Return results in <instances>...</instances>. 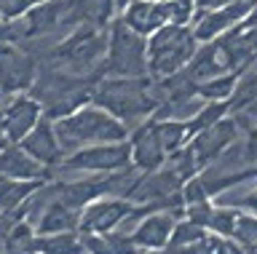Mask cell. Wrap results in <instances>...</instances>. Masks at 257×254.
Wrapping results in <instances>:
<instances>
[{
    "label": "cell",
    "mask_w": 257,
    "mask_h": 254,
    "mask_svg": "<svg viewBox=\"0 0 257 254\" xmlns=\"http://www.w3.org/2000/svg\"><path fill=\"white\" fill-rule=\"evenodd\" d=\"M238 27H241V30H252V27H257V3H254V9L249 11V17H246L244 22H241Z\"/></svg>",
    "instance_id": "cell-32"
},
{
    "label": "cell",
    "mask_w": 257,
    "mask_h": 254,
    "mask_svg": "<svg viewBox=\"0 0 257 254\" xmlns=\"http://www.w3.org/2000/svg\"><path fill=\"white\" fill-rule=\"evenodd\" d=\"M128 142H132V163L145 174L158 171L169 161V153L161 145V137L156 131V121L153 118L145 121L142 126H137L132 131V137H128Z\"/></svg>",
    "instance_id": "cell-12"
},
{
    "label": "cell",
    "mask_w": 257,
    "mask_h": 254,
    "mask_svg": "<svg viewBox=\"0 0 257 254\" xmlns=\"http://www.w3.org/2000/svg\"><path fill=\"white\" fill-rule=\"evenodd\" d=\"M238 209L233 206H214L212 211V219H209V233H217L222 238H233V230H236V222H238Z\"/></svg>",
    "instance_id": "cell-24"
},
{
    "label": "cell",
    "mask_w": 257,
    "mask_h": 254,
    "mask_svg": "<svg viewBox=\"0 0 257 254\" xmlns=\"http://www.w3.org/2000/svg\"><path fill=\"white\" fill-rule=\"evenodd\" d=\"M120 19H123L134 33H140L145 38L158 33L161 27L172 25V22H169V6L161 3V0H132V3L120 11Z\"/></svg>",
    "instance_id": "cell-14"
},
{
    "label": "cell",
    "mask_w": 257,
    "mask_h": 254,
    "mask_svg": "<svg viewBox=\"0 0 257 254\" xmlns=\"http://www.w3.org/2000/svg\"><path fill=\"white\" fill-rule=\"evenodd\" d=\"M91 102L96 107L107 110L128 129H137L145 121H150L158 110V99L153 94V78H102L94 86Z\"/></svg>",
    "instance_id": "cell-1"
},
{
    "label": "cell",
    "mask_w": 257,
    "mask_h": 254,
    "mask_svg": "<svg viewBox=\"0 0 257 254\" xmlns=\"http://www.w3.org/2000/svg\"><path fill=\"white\" fill-rule=\"evenodd\" d=\"M198 38L190 25H166L148 38V73L166 78L185 70L198 51Z\"/></svg>",
    "instance_id": "cell-3"
},
{
    "label": "cell",
    "mask_w": 257,
    "mask_h": 254,
    "mask_svg": "<svg viewBox=\"0 0 257 254\" xmlns=\"http://www.w3.org/2000/svg\"><path fill=\"white\" fill-rule=\"evenodd\" d=\"M118 0H75V22L94 27H110Z\"/></svg>",
    "instance_id": "cell-17"
},
{
    "label": "cell",
    "mask_w": 257,
    "mask_h": 254,
    "mask_svg": "<svg viewBox=\"0 0 257 254\" xmlns=\"http://www.w3.org/2000/svg\"><path fill=\"white\" fill-rule=\"evenodd\" d=\"M246 254H257V243H252V246H246Z\"/></svg>",
    "instance_id": "cell-33"
},
{
    "label": "cell",
    "mask_w": 257,
    "mask_h": 254,
    "mask_svg": "<svg viewBox=\"0 0 257 254\" xmlns=\"http://www.w3.org/2000/svg\"><path fill=\"white\" fill-rule=\"evenodd\" d=\"M38 251L40 254H86L83 233L80 230H67V233L40 235Z\"/></svg>",
    "instance_id": "cell-19"
},
{
    "label": "cell",
    "mask_w": 257,
    "mask_h": 254,
    "mask_svg": "<svg viewBox=\"0 0 257 254\" xmlns=\"http://www.w3.org/2000/svg\"><path fill=\"white\" fill-rule=\"evenodd\" d=\"M228 115H230V105H228V102H206V105L188 121L190 139L196 137V134H201L204 129H209V126L220 123L222 118H228Z\"/></svg>",
    "instance_id": "cell-22"
},
{
    "label": "cell",
    "mask_w": 257,
    "mask_h": 254,
    "mask_svg": "<svg viewBox=\"0 0 257 254\" xmlns=\"http://www.w3.org/2000/svg\"><path fill=\"white\" fill-rule=\"evenodd\" d=\"M132 198H115L104 195L96 198L80 211V233H110L123 225V219L134 211Z\"/></svg>",
    "instance_id": "cell-9"
},
{
    "label": "cell",
    "mask_w": 257,
    "mask_h": 254,
    "mask_svg": "<svg viewBox=\"0 0 257 254\" xmlns=\"http://www.w3.org/2000/svg\"><path fill=\"white\" fill-rule=\"evenodd\" d=\"M254 99H257V67H249V70H244V73L238 75L236 91H233V97L228 99L230 115L238 113V110H244V107H249Z\"/></svg>",
    "instance_id": "cell-23"
},
{
    "label": "cell",
    "mask_w": 257,
    "mask_h": 254,
    "mask_svg": "<svg viewBox=\"0 0 257 254\" xmlns=\"http://www.w3.org/2000/svg\"><path fill=\"white\" fill-rule=\"evenodd\" d=\"M134 254H140V251H134Z\"/></svg>",
    "instance_id": "cell-38"
},
{
    "label": "cell",
    "mask_w": 257,
    "mask_h": 254,
    "mask_svg": "<svg viewBox=\"0 0 257 254\" xmlns=\"http://www.w3.org/2000/svg\"><path fill=\"white\" fill-rule=\"evenodd\" d=\"M233 241H236L238 246H244V249L257 243V214H249V211L238 214L236 230H233Z\"/></svg>",
    "instance_id": "cell-26"
},
{
    "label": "cell",
    "mask_w": 257,
    "mask_h": 254,
    "mask_svg": "<svg viewBox=\"0 0 257 254\" xmlns=\"http://www.w3.org/2000/svg\"><path fill=\"white\" fill-rule=\"evenodd\" d=\"M254 3L257 0H233V3L222 6V9H214V11H196L193 33H196L198 43L217 41L220 35L230 33L233 27H238L249 17V11L254 9Z\"/></svg>",
    "instance_id": "cell-8"
},
{
    "label": "cell",
    "mask_w": 257,
    "mask_h": 254,
    "mask_svg": "<svg viewBox=\"0 0 257 254\" xmlns=\"http://www.w3.org/2000/svg\"><path fill=\"white\" fill-rule=\"evenodd\" d=\"M46 182H27V179H6L0 182V211L19 209L32 198V193Z\"/></svg>",
    "instance_id": "cell-20"
},
{
    "label": "cell",
    "mask_w": 257,
    "mask_h": 254,
    "mask_svg": "<svg viewBox=\"0 0 257 254\" xmlns=\"http://www.w3.org/2000/svg\"><path fill=\"white\" fill-rule=\"evenodd\" d=\"M238 75L241 73H225V75H217V78H209V81L198 83V97L204 102H228L233 97V91H236Z\"/></svg>",
    "instance_id": "cell-21"
},
{
    "label": "cell",
    "mask_w": 257,
    "mask_h": 254,
    "mask_svg": "<svg viewBox=\"0 0 257 254\" xmlns=\"http://www.w3.org/2000/svg\"><path fill=\"white\" fill-rule=\"evenodd\" d=\"M217 203H220V206H233V209H238V211L257 214V185H252L246 193H241V195H230V198L222 195Z\"/></svg>",
    "instance_id": "cell-27"
},
{
    "label": "cell",
    "mask_w": 257,
    "mask_h": 254,
    "mask_svg": "<svg viewBox=\"0 0 257 254\" xmlns=\"http://www.w3.org/2000/svg\"><path fill=\"white\" fill-rule=\"evenodd\" d=\"M38 59L16 43H0V91L3 97L27 94L38 78Z\"/></svg>",
    "instance_id": "cell-6"
},
{
    "label": "cell",
    "mask_w": 257,
    "mask_h": 254,
    "mask_svg": "<svg viewBox=\"0 0 257 254\" xmlns=\"http://www.w3.org/2000/svg\"><path fill=\"white\" fill-rule=\"evenodd\" d=\"M102 78H140L148 73V38L134 33L123 19L110 25L107 57L99 67Z\"/></svg>",
    "instance_id": "cell-4"
},
{
    "label": "cell",
    "mask_w": 257,
    "mask_h": 254,
    "mask_svg": "<svg viewBox=\"0 0 257 254\" xmlns=\"http://www.w3.org/2000/svg\"><path fill=\"white\" fill-rule=\"evenodd\" d=\"M132 163V142H110V145H91L64 155L54 171H75V174H112L123 171Z\"/></svg>",
    "instance_id": "cell-5"
},
{
    "label": "cell",
    "mask_w": 257,
    "mask_h": 254,
    "mask_svg": "<svg viewBox=\"0 0 257 254\" xmlns=\"http://www.w3.org/2000/svg\"><path fill=\"white\" fill-rule=\"evenodd\" d=\"M54 126H56V137H59L64 155L75 153V150H83V147H91V145L126 142L132 137V129L126 123H120L107 110L96 107L94 102L83 105L67 118L54 121Z\"/></svg>",
    "instance_id": "cell-2"
},
{
    "label": "cell",
    "mask_w": 257,
    "mask_h": 254,
    "mask_svg": "<svg viewBox=\"0 0 257 254\" xmlns=\"http://www.w3.org/2000/svg\"><path fill=\"white\" fill-rule=\"evenodd\" d=\"M38 241H40V233L35 230V225L27 219H22L19 225L11 227V233L3 238L0 254H40Z\"/></svg>",
    "instance_id": "cell-18"
},
{
    "label": "cell",
    "mask_w": 257,
    "mask_h": 254,
    "mask_svg": "<svg viewBox=\"0 0 257 254\" xmlns=\"http://www.w3.org/2000/svg\"><path fill=\"white\" fill-rule=\"evenodd\" d=\"M206 235H209L206 227H201V225H196V222H190V219H180V222L174 225L172 241H169L166 249H174V246H188V243H198V241H204Z\"/></svg>",
    "instance_id": "cell-25"
},
{
    "label": "cell",
    "mask_w": 257,
    "mask_h": 254,
    "mask_svg": "<svg viewBox=\"0 0 257 254\" xmlns=\"http://www.w3.org/2000/svg\"><path fill=\"white\" fill-rule=\"evenodd\" d=\"M182 217H185V209H180V211H153L148 217H142L137 222V227L132 230L137 249H142V251L166 249L169 241H172L174 225Z\"/></svg>",
    "instance_id": "cell-11"
},
{
    "label": "cell",
    "mask_w": 257,
    "mask_h": 254,
    "mask_svg": "<svg viewBox=\"0 0 257 254\" xmlns=\"http://www.w3.org/2000/svg\"><path fill=\"white\" fill-rule=\"evenodd\" d=\"M244 38L249 43V51H252V67H257V27L244 30Z\"/></svg>",
    "instance_id": "cell-30"
},
{
    "label": "cell",
    "mask_w": 257,
    "mask_h": 254,
    "mask_svg": "<svg viewBox=\"0 0 257 254\" xmlns=\"http://www.w3.org/2000/svg\"><path fill=\"white\" fill-rule=\"evenodd\" d=\"M40 118H43V105L35 97H30V94H14L0 107V134L11 145H19L40 123Z\"/></svg>",
    "instance_id": "cell-7"
},
{
    "label": "cell",
    "mask_w": 257,
    "mask_h": 254,
    "mask_svg": "<svg viewBox=\"0 0 257 254\" xmlns=\"http://www.w3.org/2000/svg\"><path fill=\"white\" fill-rule=\"evenodd\" d=\"M145 254H166V249H153V251H145Z\"/></svg>",
    "instance_id": "cell-34"
},
{
    "label": "cell",
    "mask_w": 257,
    "mask_h": 254,
    "mask_svg": "<svg viewBox=\"0 0 257 254\" xmlns=\"http://www.w3.org/2000/svg\"><path fill=\"white\" fill-rule=\"evenodd\" d=\"M212 211H214V203L212 201H201V203H188L185 206V219L196 222V225L206 227L209 230V219H212Z\"/></svg>",
    "instance_id": "cell-28"
},
{
    "label": "cell",
    "mask_w": 257,
    "mask_h": 254,
    "mask_svg": "<svg viewBox=\"0 0 257 254\" xmlns=\"http://www.w3.org/2000/svg\"><path fill=\"white\" fill-rule=\"evenodd\" d=\"M238 139H241V129H238L236 118L228 115V118H222L220 123H214V126H209V129H204L201 134H196L188 145H190L193 153H196V161L201 166V171H204L209 163L217 161V158Z\"/></svg>",
    "instance_id": "cell-10"
},
{
    "label": "cell",
    "mask_w": 257,
    "mask_h": 254,
    "mask_svg": "<svg viewBox=\"0 0 257 254\" xmlns=\"http://www.w3.org/2000/svg\"><path fill=\"white\" fill-rule=\"evenodd\" d=\"M228 3H233V0H196V11H214Z\"/></svg>",
    "instance_id": "cell-31"
},
{
    "label": "cell",
    "mask_w": 257,
    "mask_h": 254,
    "mask_svg": "<svg viewBox=\"0 0 257 254\" xmlns=\"http://www.w3.org/2000/svg\"><path fill=\"white\" fill-rule=\"evenodd\" d=\"M19 145L27 150L32 158H38L43 166H48V169L59 166L62 158H64V150L59 145V137H56V126H54L51 118H46V115L40 118V123L19 142Z\"/></svg>",
    "instance_id": "cell-13"
},
{
    "label": "cell",
    "mask_w": 257,
    "mask_h": 254,
    "mask_svg": "<svg viewBox=\"0 0 257 254\" xmlns=\"http://www.w3.org/2000/svg\"><path fill=\"white\" fill-rule=\"evenodd\" d=\"M161 3H166V0H161Z\"/></svg>",
    "instance_id": "cell-37"
},
{
    "label": "cell",
    "mask_w": 257,
    "mask_h": 254,
    "mask_svg": "<svg viewBox=\"0 0 257 254\" xmlns=\"http://www.w3.org/2000/svg\"><path fill=\"white\" fill-rule=\"evenodd\" d=\"M0 182H3V174H0Z\"/></svg>",
    "instance_id": "cell-36"
},
{
    "label": "cell",
    "mask_w": 257,
    "mask_h": 254,
    "mask_svg": "<svg viewBox=\"0 0 257 254\" xmlns=\"http://www.w3.org/2000/svg\"><path fill=\"white\" fill-rule=\"evenodd\" d=\"M244 150H246V161L257 166V126L244 134Z\"/></svg>",
    "instance_id": "cell-29"
},
{
    "label": "cell",
    "mask_w": 257,
    "mask_h": 254,
    "mask_svg": "<svg viewBox=\"0 0 257 254\" xmlns=\"http://www.w3.org/2000/svg\"><path fill=\"white\" fill-rule=\"evenodd\" d=\"M0 99H3V91H0Z\"/></svg>",
    "instance_id": "cell-35"
},
{
    "label": "cell",
    "mask_w": 257,
    "mask_h": 254,
    "mask_svg": "<svg viewBox=\"0 0 257 254\" xmlns=\"http://www.w3.org/2000/svg\"><path fill=\"white\" fill-rule=\"evenodd\" d=\"M35 230L40 235H51V233H67V230H80V209L59 201V195L40 211V217L35 222Z\"/></svg>",
    "instance_id": "cell-16"
},
{
    "label": "cell",
    "mask_w": 257,
    "mask_h": 254,
    "mask_svg": "<svg viewBox=\"0 0 257 254\" xmlns=\"http://www.w3.org/2000/svg\"><path fill=\"white\" fill-rule=\"evenodd\" d=\"M48 166H43L38 158H32L22 145H8L0 150V174L6 179H27V182H46Z\"/></svg>",
    "instance_id": "cell-15"
}]
</instances>
